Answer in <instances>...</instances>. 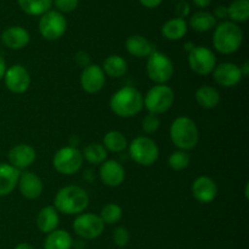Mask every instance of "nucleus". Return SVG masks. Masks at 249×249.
Returning <instances> with one entry per match:
<instances>
[{
    "mask_svg": "<svg viewBox=\"0 0 249 249\" xmlns=\"http://www.w3.org/2000/svg\"><path fill=\"white\" fill-rule=\"evenodd\" d=\"M189 66L195 73L207 75L213 72L216 66L215 55L206 46H195L189 53Z\"/></svg>",
    "mask_w": 249,
    "mask_h": 249,
    "instance_id": "11",
    "label": "nucleus"
},
{
    "mask_svg": "<svg viewBox=\"0 0 249 249\" xmlns=\"http://www.w3.org/2000/svg\"><path fill=\"white\" fill-rule=\"evenodd\" d=\"M190 26L194 31L203 33L213 29L216 26V18L214 15L207 11H198L194 14L190 18Z\"/></svg>",
    "mask_w": 249,
    "mask_h": 249,
    "instance_id": "27",
    "label": "nucleus"
},
{
    "mask_svg": "<svg viewBox=\"0 0 249 249\" xmlns=\"http://www.w3.org/2000/svg\"><path fill=\"white\" fill-rule=\"evenodd\" d=\"M67 21L65 16L58 11H48L41 15L39 21V32L41 36L48 40H57L65 34Z\"/></svg>",
    "mask_w": 249,
    "mask_h": 249,
    "instance_id": "9",
    "label": "nucleus"
},
{
    "mask_svg": "<svg viewBox=\"0 0 249 249\" xmlns=\"http://www.w3.org/2000/svg\"><path fill=\"white\" fill-rule=\"evenodd\" d=\"M19 174V170L11 164L0 163V197L7 196L16 189Z\"/></svg>",
    "mask_w": 249,
    "mask_h": 249,
    "instance_id": "20",
    "label": "nucleus"
},
{
    "mask_svg": "<svg viewBox=\"0 0 249 249\" xmlns=\"http://www.w3.org/2000/svg\"><path fill=\"white\" fill-rule=\"evenodd\" d=\"M148 78L157 84H165L174 74V66L167 55L158 51H152L148 56L147 66Z\"/></svg>",
    "mask_w": 249,
    "mask_h": 249,
    "instance_id": "7",
    "label": "nucleus"
},
{
    "mask_svg": "<svg viewBox=\"0 0 249 249\" xmlns=\"http://www.w3.org/2000/svg\"><path fill=\"white\" fill-rule=\"evenodd\" d=\"M213 77L215 82L221 87L232 88L240 84L243 75L237 65L231 62H224L215 66L213 71Z\"/></svg>",
    "mask_w": 249,
    "mask_h": 249,
    "instance_id": "14",
    "label": "nucleus"
},
{
    "mask_svg": "<svg viewBox=\"0 0 249 249\" xmlns=\"http://www.w3.org/2000/svg\"><path fill=\"white\" fill-rule=\"evenodd\" d=\"M15 249H34L32 247L31 245H28V243H19V245H17Z\"/></svg>",
    "mask_w": 249,
    "mask_h": 249,
    "instance_id": "44",
    "label": "nucleus"
},
{
    "mask_svg": "<svg viewBox=\"0 0 249 249\" xmlns=\"http://www.w3.org/2000/svg\"><path fill=\"white\" fill-rule=\"evenodd\" d=\"M129 155L134 162L143 167H148L158 160L160 150L152 139L147 136H139L129 145Z\"/></svg>",
    "mask_w": 249,
    "mask_h": 249,
    "instance_id": "6",
    "label": "nucleus"
},
{
    "mask_svg": "<svg viewBox=\"0 0 249 249\" xmlns=\"http://www.w3.org/2000/svg\"><path fill=\"white\" fill-rule=\"evenodd\" d=\"M195 96H196L197 104L202 108L206 109L215 108L220 102V95H219L218 90L209 85H203V87L198 88Z\"/></svg>",
    "mask_w": 249,
    "mask_h": 249,
    "instance_id": "23",
    "label": "nucleus"
},
{
    "mask_svg": "<svg viewBox=\"0 0 249 249\" xmlns=\"http://www.w3.org/2000/svg\"><path fill=\"white\" fill-rule=\"evenodd\" d=\"M246 197L248 198V185H246Z\"/></svg>",
    "mask_w": 249,
    "mask_h": 249,
    "instance_id": "46",
    "label": "nucleus"
},
{
    "mask_svg": "<svg viewBox=\"0 0 249 249\" xmlns=\"http://www.w3.org/2000/svg\"><path fill=\"white\" fill-rule=\"evenodd\" d=\"M187 33V23L184 18H172L162 27V36L168 40H179Z\"/></svg>",
    "mask_w": 249,
    "mask_h": 249,
    "instance_id": "25",
    "label": "nucleus"
},
{
    "mask_svg": "<svg viewBox=\"0 0 249 249\" xmlns=\"http://www.w3.org/2000/svg\"><path fill=\"white\" fill-rule=\"evenodd\" d=\"M102 71L105 74L111 78H121L128 71V63L122 56L119 55H109L105 58Z\"/></svg>",
    "mask_w": 249,
    "mask_h": 249,
    "instance_id": "24",
    "label": "nucleus"
},
{
    "mask_svg": "<svg viewBox=\"0 0 249 249\" xmlns=\"http://www.w3.org/2000/svg\"><path fill=\"white\" fill-rule=\"evenodd\" d=\"M5 72H6V65H5V61L4 58L0 56V80L4 78L5 75Z\"/></svg>",
    "mask_w": 249,
    "mask_h": 249,
    "instance_id": "41",
    "label": "nucleus"
},
{
    "mask_svg": "<svg viewBox=\"0 0 249 249\" xmlns=\"http://www.w3.org/2000/svg\"><path fill=\"white\" fill-rule=\"evenodd\" d=\"M53 203L57 212H61L66 215H74L84 212L89 204V196L82 187L70 185L62 187L56 194Z\"/></svg>",
    "mask_w": 249,
    "mask_h": 249,
    "instance_id": "2",
    "label": "nucleus"
},
{
    "mask_svg": "<svg viewBox=\"0 0 249 249\" xmlns=\"http://www.w3.org/2000/svg\"><path fill=\"white\" fill-rule=\"evenodd\" d=\"M214 14H215V16H214L215 18H226V17H228V7L223 6V5H221V6H218L215 9V11H214Z\"/></svg>",
    "mask_w": 249,
    "mask_h": 249,
    "instance_id": "39",
    "label": "nucleus"
},
{
    "mask_svg": "<svg viewBox=\"0 0 249 249\" xmlns=\"http://www.w3.org/2000/svg\"><path fill=\"white\" fill-rule=\"evenodd\" d=\"M191 191L196 201L201 203H211L216 198L218 186L209 177H199L192 184Z\"/></svg>",
    "mask_w": 249,
    "mask_h": 249,
    "instance_id": "15",
    "label": "nucleus"
},
{
    "mask_svg": "<svg viewBox=\"0 0 249 249\" xmlns=\"http://www.w3.org/2000/svg\"><path fill=\"white\" fill-rule=\"evenodd\" d=\"M240 70H241V73H242L243 77H247L248 72H249V65H248L247 61H246L245 63H243L242 67H240Z\"/></svg>",
    "mask_w": 249,
    "mask_h": 249,
    "instance_id": "43",
    "label": "nucleus"
},
{
    "mask_svg": "<svg viewBox=\"0 0 249 249\" xmlns=\"http://www.w3.org/2000/svg\"><path fill=\"white\" fill-rule=\"evenodd\" d=\"M36 158V150L32 146L26 145V143H19V145L14 146L9 151V160L12 167L16 169H26L31 167Z\"/></svg>",
    "mask_w": 249,
    "mask_h": 249,
    "instance_id": "16",
    "label": "nucleus"
},
{
    "mask_svg": "<svg viewBox=\"0 0 249 249\" xmlns=\"http://www.w3.org/2000/svg\"><path fill=\"white\" fill-rule=\"evenodd\" d=\"M243 41V33L240 26L230 21L221 22L213 34V44L216 51L229 55L240 49Z\"/></svg>",
    "mask_w": 249,
    "mask_h": 249,
    "instance_id": "3",
    "label": "nucleus"
},
{
    "mask_svg": "<svg viewBox=\"0 0 249 249\" xmlns=\"http://www.w3.org/2000/svg\"><path fill=\"white\" fill-rule=\"evenodd\" d=\"M190 155L186 151H175L172 155L169 156V160H168V164L172 169L180 172V170H184L189 167L190 164Z\"/></svg>",
    "mask_w": 249,
    "mask_h": 249,
    "instance_id": "33",
    "label": "nucleus"
},
{
    "mask_svg": "<svg viewBox=\"0 0 249 249\" xmlns=\"http://www.w3.org/2000/svg\"><path fill=\"white\" fill-rule=\"evenodd\" d=\"M185 48H186V51H187V53H190V51H191L192 49L195 48V45H194V44H192V43H187L186 45H185Z\"/></svg>",
    "mask_w": 249,
    "mask_h": 249,
    "instance_id": "45",
    "label": "nucleus"
},
{
    "mask_svg": "<svg viewBox=\"0 0 249 249\" xmlns=\"http://www.w3.org/2000/svg\"><path fill=\"white\" fill-rule=\"evenodd\" d=\"M106 77L102 68L97 65H89L83 68L80 74V85L83 90L89 94H96L104 88Z\"/></svg>",
    "mask_w": 249,
    "mask_h": 249,
    "instance_id": "13",
    "label": "nucleus"
},
{
    "mask_svg": "<svg viewBox=\"0 0 249 249\" xmlns=\"http://www.w3.org/2000/svg\"><path fill=\"white\" fill-rule=\"evenodd\" d=\"M125 48L135 57H147L152 53L153 48L150 41L142 36H131L126 39Z\"/></svg>",
    "mask_w": 249,
    "mask_h": 249,
    "instance_id": "22",
    "label": "nucleus"
},
{
    "mask_svg": "<svg viewBox=\"0 0 249 249\" xmlns=\"http://www.w3.org/2000/svg\"><path fill=\"white\" fill-rule=\"evenodd\" d=\"M18 189L22 196L27 199H36L43 192V182L40 178L32 172H26L19 174L18 178Z\"/></svg>",
    "mask_w": 249,
    "mask_h": 249,
    "instance_id": "18",
    "label": "nucleus"
},
{
    "mask_svg": "<svg viewBox=\"0 0 249 249\" xmlns=\"http://www.w3.org/2000/svg\"><path fill=\"white\" fill-rule=\"evenodd\" d=\"M5 85L14 94H23L31 85L29 73L23 66L14 65L7 68L4 75Z\"/></svg>",
    "mask_w": 249,
    "mask_h": 249,
    "instance_id": "12",
    "label": "nucleus"
},
{
    "mask_svg": "<svg viewBox=\"0 0 249 249\" xmlns=\"http://www.w3.org/2000/svg\"><path fill=\"white\" fill-rule=\"evenodd\" d=\"M139 1H140L145 7H148V9H155V7H157L163 0H139Z\"/></svg>",
    "mask_w": 249,
    "mask_h": 249,
    "instance_id": "40",
    "label": "nucleus"
},
{
    "mask_svg": "<svg viewBox=\"0 0 249 249\" xmlns=\"http://www.w3.org/2000/svg\"><path fill=\"white\" fill-rule=\"evenodd\" d=\"M170 139L179 150H194L199 140L198 128L189 117H179L170 126Z\"/></svg>",
    "mask_w": 249,
    "mask_h": 249,
    "instance_id": "4",
    "label": "nucleus"
},
{
    "mask_svg": "<svg viewBox=\"0 0 249 249\" xmlns=\"http://www.w3.org/2000/svg\"><path fill=\"white\" fill-rule=\"evenodd\" d=\"M100 178L106 186L117 187L123 184L125 170L117 160H106L100 168Z\"/></svg>",
    "mask_w": 249,
    "mask_h": 249,
    "instance_id": "17",
    "label": "nucleus"
},
{
    "mask_svg": "<svg viewBox=\"0 0 249 249\" xmlns=\"http://www.w3.org/2000/svg\"><path fill=\"white\" fill-rule=\"evenodd\" d=\"M174 91L165 84H157L151 88L143 99V106L152 114L167 112L174 104Z\"/></svg>",
    "mask_w": 249,
    "mask_h": 249,
    "instance_id": "5",
    "label": "nucleus"
},
{
    "mask_svg": "<svg viewBox=\"0 0 249 249\" xmlns=\"http://www.w3.org/2000/svg\"><path fill=\"white\" fill-rule=\"evenodd\" d=\"M53 164V168L61 174L72 175L82 168L83 155L73 146L63 147L55 153Z\"/></svg>",
    "mask_w": 249,
    "mask_h": 249,
    "instance_id": "8",
    "label": "nucleus"
},
{
    "mask_svg": "<svg viewBox=\"0 0 249 249\" xmlns=\"http://www.w3.org/2000/svg\"><path fill=\"white\" fill-rule=\"evenodd\" d=\"M73 240L65 230H55L48 233L44 241V249H71Z\"/></svg>",
    "mask_w": 249,
    "mask_h": 249,
    "instance_id": "26",
    "label": "nucleus"
},
{
    "mask_svg": "<svg viewBox=\"0 0 249 249\" xmlns=\"http://www.w3.org/2000/svg\"><path fill=\"white\" fill-rule=\"evenodd\" d=\"M82 155L83 158H85L89 163H92V164H100V163H102L106 160L107 151L106 148L102 145H100V143L92 142L85 146Z\"/></svg>",
    "mask_w": 249,
    "mask_h": 249,
    "instance_id": "31",
    "label": "nucleus"
},
{
    "mask_svg": "<svg viewBox=\"0 0 249 249\" xmlns=\"http://www.w3.org/2000/svg\"><path fill=\"white\" fill-rule=\"evenodd\" d=\"M60 223L58 213L55 207H44L36 216V226L44 233H50L56 230Z\"/></svg>",
    "mask_w": 249,
    "mask_h": 249,
    "instance_id": "21",
    "label": "nucleus"
},
{
    "mask_svg": "<svg viewBox=\"0 0 249 249\" xmlns=\"http://www.w3.org/2000/svg\"><path fill=\"white\" fill-rule=\"evenodd\" d=\"M175 11H177V15L179 16V18H184V17H186L190 14V5L186 1L179 2L177 5Z\"/></svg>",
    "mask_w": 249,
    "mask_h": 249,
    "instance_id": "38",
    "label": "nucleus"
},
{
    "mask_svg": "<svg viewBox=\"0 0 249 249\" xmlns=\"http://www.w3.org/2000/svg\"><path fill=\"white\" fill-rule=\"evenodd\" d=\"M55 6L60 12H72L77 9L78 0H55Z\"/></svg>",
    "mask_w": 249,
    "mask_h": 249,
    "instance_id": "36",
    "label": "nucleus"
},
{
    "mask_svg": "<svg viewBox=\"0 0 249 249\" xmlns=\"http://www.w3.org/2000/svg\"><path fill=\"white\" fill-rule=\"evenodd\" d=\"M73 230L83 240H95L105 230V224L99 215L87 213L80 214L74 219Z\"/></svg>",
    "mask_w": 249,
    "mask_h": 249,
    "instance_id": "10",
    "label": "nucleus"
},
{
    "mask_svg": "<svg viewBox=\"0 0 249 249\" xmlns=\"http://www.w3.org/2000/svg\"><path fill=\"white\" fill-rule=\"evenodd\" d=\"M195 5L198 7H207L212 2V0H194Z\"/></svg>",
    "mask_w": 249,
    "mask_h": 249,
    "instance_id": "42",
    "label": "nucleus"
},
{
    "mask_svg": "<svg viewBox=\"0 0 249 249\" xmlns=\"http://www.w3.org/2000/svg\"><path fill=\"white\" fill-rule=\"evenodd\" d=\"M22 11L31 16H39L49 11L53 0H17Z\"/></svg>",
    "mask_w": 249,
    "mask_h": 249,
    "instance_id": "28",
    "label": "nucleus"
},
{
    "mask_svg": "<svg viewBox=\"0 0 249 249\" xmlns=\"http://www.w3.org/2000/svg\"><path fill=\"white\" fill-rule=\"evenodd\" d=\"M102 146L106 148V151L108 150L111 152L117 153L125 150L126 146H128V141L121 131L112 130L104 136V145Z\"/></svg>",
    "mask_w": 249,
    "mask_h": 249,
    "instance_id": "29",
    "label": "nucleus"
},
{
    "mask_svg": "<svg viewBox=\"0 0 249 249\" xmlns=\"http://www.w3.org/2000/svg\"><path fill=\"white\" fill-rule=\"evenodd\" d=\"M123 215V211H122L121 207L116 203H108L102 208L101 214H100V218L104 221V224H117L122 219Z\"/></svg>",
    "mask_w": 249,
    "mask_h": 249,
    "instance_id": "32",
    "label": "nucleus"
},
{
    "mask_svg": "<svg viewBox=\"0 0 249 249\" xmlns=\"http://www.w3.org/2000/svg\"><path fill=\"white\" fill-rule=\"evenodd\" d=\"M228 17L231 21L246 22L249 17V1L248 0H235L228 7Z\"/></svg>",
    "mask_w": 249,
    "mask_h": 249,
    "instance_id": "30",
    "label": "nucleus"
},
{
    "mask_svg": "<svg viewBox=\"0 0 249 249\" xmlns=\"http://www.w3.org/2000/svg\"><path fill=\"white\" fill-rule=\"evenodd\" d=\"M74 61L79 67H88L90 65V56L85 51H78L74 56Z\"/></svg>",
    "mask_w": 249,
    "mask_h": 249,
    "instance_id": "37",
    "label": "nucleus"
},
{
    "mask_svg": "<svg viewBox=\"0 0 249 249\" xmlns=\"http://www.w3.org/2000/svg\"><path fill=\"white\" fill-rule=\"evenodd\" d=\"M130 240V235H129V231L125 228L121 226V228H117L113 232V241L118 247L123 248L125 247L129 243Z\"/></svg>",
    "mask_w": 249,
    "mask_h": 249,
    "instance_id": "35",
    "label": "nucleus"
},
{
    "mask_svg": "<svg viewBox=\"0 0 249 249\" xmlns=\"http://www.w3.org/2000/svg\"><path fill=\"white\" fill-rule=\"evenodd\" d=\"M1 41L9 49L19 50L29 43V33L23 27H9L1 33Z\"/></svg>",
    "mask_w": 249,
    "mask_h": 249,
    "instance_id": "19",
    "label": "nucleus"
},
{
    "mask_svg": "<svg viewBox=\"0 0 249 249\" xmlns=\"http://www.w3.org/2000/svg\"><path fill=\"white\" fill-rule=\"evenodd\" d=\"M160 124V118L157 117V114L148 113L147 116L143 118L141 126H142V130L145 131L146 134H153L158 130Z\"/></svg>",
    "mask_w": 249,
    "mask_h": 249,
    "instance_id": "34",
    "label": "nucleus"
},
{
    "mask_svg": "<svg viewBox=\"0 0 249 249\" xmlns=\"http://www.w3.org/2000/svg\"><path fill=\"white\" fill-rule=\"evenodd\" d=\"M109 106L117 116L130 118L142 111L143 97L135 88L124 87L114 92L109 101Z\"/></svg>",
    "mask_w": 249,
    "mask_h": 249,
    "instance_id": "1",
    "label": "nucleus"
}]
</instances>
